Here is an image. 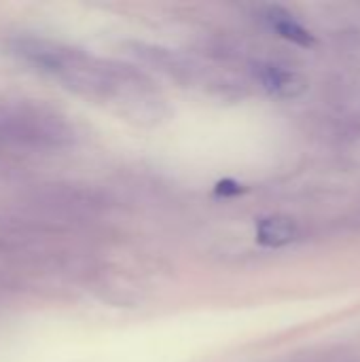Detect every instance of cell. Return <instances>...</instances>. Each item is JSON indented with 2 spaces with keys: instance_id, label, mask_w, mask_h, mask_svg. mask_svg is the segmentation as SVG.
<instances>
[{
  "instance_id": "3957f363",
  "label": "cell",
  "mask_w": 360,
  "mask_h": 362,
  "mask_svg": "<svg viewBox=\"0 0 360 362\" xmlns=\"http://www.w3.org/2000/svg\"><path fill=\"white\" fill-rule=\"evenodd\" d=\"M297 238V223L289 216H267L257 225V242L269 248L286 246Z\"/></svg>"
},
{
  "instance_id": "6da1fadb",
  "label": "cell",
  "mask_w": 360,
  "mask_h": 362,
  "mask_svg": "<svg viewBox=\"0 0 360 362\" xmlns=\"http://www.w3.org/2000/svg\"><path fill=\"white\" fill-rule=\"evenodd\" d=\"M6 49L23 64L53 76L76 93L125 104L127 108L140 106L144 112L155 110L157 93L151 81L127 64L108 62L83 49L34 34L8 38Z\"/></svg>"
},
{
  "instance_id": "7a4b0ae2",
  "label": "cell",
  "mask_w": 360,
  "mask_h": 362,
  "mask_svg": "<svg viewBox=\"0 0 360 362\" xmlns=\"http://www.w3.org/2000/svg\"><path fill=\"white\" fill-rule=\"evenodd\" d=\"M72 138L70 123L45 106L30 102L0 104V144L57 148L70 144Z\"/></svg>"
},
{
  "instance_id": "277c9868",
  "label": "cell",
  "mask_w": 360,
  "mask_h": 362,
  "mask_svg": "<svg viewBox=\"0 0 360 362\" xmlns=\"http://www.w3.org/2000/svg\"><path fill=\"white\" fill-rule=\"evenodd\" d=\"M259 76H261V83L265 85V89H269L272 93L282 95V98H293V95L301 93L306 87L303 81L295 72L284 70L280 66H261Z\"/></svg>"
},
{
  "instance_id": "8992f818",
  "label": "cell",
  "mask_w": 360,
  "mask_h": 362,
  "mask_svg": "<svg viewBox=\"0 0 360 362\" xmlns=\"http://www.w3.org/2000/svg\"><path fill=\"white\" fill-rule=\"evenodd\" d=\"M216 193L219 195H240L242 193V187L238 182H233V180H223V182H219Z\"/></svg>"
},
{
  "instance_id": "5b68a950",
  "label": "cell",
  "mask_w": 360,
  "mask_h": 362,
  "mask_svg": "<svg viewBox=\"0 0 360 362\" xmlns=\"http://www.w3.org/2000/svg\"><path fill=\"white\" fill-rule=\"evenodd\" d=\"M267 19L269 23L278 30L280 36H284L286 40L295 42V45H301V47H312L314 45V36L310 30H306L289 11L280 8V6H272L269 13H267Z\"/></svg>"
}]
</instances>
